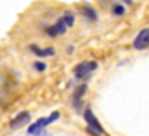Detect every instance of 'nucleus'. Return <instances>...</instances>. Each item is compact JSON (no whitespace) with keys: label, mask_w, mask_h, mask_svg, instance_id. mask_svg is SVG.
<instances>
[{"label":"nucleus","mask_w":149,"mask_h":136,"mask_svg":"<svg viewBox=\"0 0 149 136\" xmlns=\"http://www.w3.org/2000/svg\"><path fill=\"white\" fill-rule=\"evenodd\" d=\"M96 67H98L96 62H82V64H78L77 67H74V78H77V80H84L93 71H96Z\"/></svg>","instance_id":"obj_1"},{"label":"nucleus","mask_w":149,"mask_h":136,"mask_svg":"<svg viewBox=\"0 0 149 136\" xmlns=\"http://www.w3.org/2000/svg\"><path fill=\"white\" fill-rule=\"evenodd\" d=\"M84 118H86V122H87V125H89V133H95V134H104V127L98 124V120L95 118L93 111L89 109V107L84 111Z\"/></svg>","instance_id":"obj_2"},{"label":"nucleus","mask_w":149,"mask_h":136,"mask_svg":"<svg viewBox=\"0 0 149 136\" xmlns=\"http://www.w3.org/2000/svg\"><path fill=\"white\" fill-rule=\"evenodd\" d=\"M133 47H135L136 51H142V49L149 47V27L142 29V31L135 36V40H133Z\"/></svg>","instance_id":"obj_3"},{"label":"nucleus","mask_w":149,"mask_h":136,"mask_svg":"<svg viewBox=\"0 0 149 136\" xmlns=\"http://www.w3.org/2000/svg\"><path fill=\"white\" fill-rule=\"evenodd\" d=\"M65 22H64V18H60L56 22L55 26H49L47 27V35H51V36H58V35H64L65 33Z\"/></svg>","instance_id":"obj_4"},{"label":"nucleus","mask_w":149,"mask_h":136,"mask_svg":"<svg viewBox=\"0 0 149 136\" xmlns=\"http://www.w3.org/2000/svg\"><path fill=\"white\" fill-rule=\"evenodd\" d=\"M29 118H31V116H29V112H27V111H24V112H20L18 116H15V118L11 120L9 127H11V129H18V127H22L26 122H29Z\"/></svg>","instance_id":"obj_5"},{"label":"nucleus","mask_w":149,"mask_h":136,"mask_svg":"<svg viewBox=\"0 0 149 136\" xmlns=\"http://www.w3.org/2000/svg\"><path fill=\"white\" fill-rule=\"evenodd\" d=\"M31 53H35L36 56H53V55H55V49H53V47L40 49L38 45H31Z\"/></svg>","instance_id":"obj_6"},{"label":"nucleus","mask_w":149,"mask_h":136,"mask_svg":"<svg viewBox=\"0 0 149 136\" xmlns=\"http://www.w3.org/2000/svg\"><path fill=\"white\" fill-rule=\"evenodd\" d=\"M82 13H84L89 20H93V22L96 20V11L93 9V7H89V6H82Z\"/></svg>","instance_id":"obj_7"},{"label":"nucleus","mask_w":149,"mask_h":136,"mask_svg":"<svg viewBox=\"0 0 149 136\" xmlns=\"http://www.w3.org/2000/svg\"><path fill=\"white\" fill-rule=\"evenodd\" d=\"M62 18H64V22H65V26H68V27L74 24V17H73V13H69V11H68V13H65V15H64V17H62Z\"/></svg>","instance_id":"obj_8"},{"label":"nucleus","mask_w":149,"mask_h":136,"mask_svg":"<svg viewBox=\"0 0 149 136\" xmlns=\"http://www.w3.org/2000/svg\"><path fill=\"white\" fill-rule=\"evenodd\" d=\"M124 13H125L124 6H113V15H116V17H122Z\"/></svg>","instance_id":"obj_9"},{"label":"nucleus","mask_w":149,"mask_h":136,"mask_svg":"<svg viewBox=\"0 0 149 136\" xmlns=\"http://www.w3.org/2000/svg\"><path fill=\"white\" fill-rule=\"evenodd\" d=\"M35 69H36V71H46V64L36 62V64H35Z\"/></svg>","instance_id":"obj_10"},{"label":"nucleus","mask_w":149,"mask_h":136,"mask_svg":"<svg viewBox=\"0 0 149 136\" xmlns=\"http://www.w3.org/2000/svg\"><path fill=\"white\" fill-rule=\"evenodd\" d=\"M124 2H125V4H131V0H124Z\"/></svg>","instance_id":"obj_11"}]
</instances>
